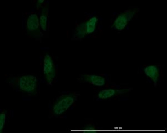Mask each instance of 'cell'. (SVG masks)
<instances>
[{
	"label": "cell",
	"mask_w": 167,
	"mask_h": 133,
	"mask_svg": "<svg viewBox=\"0 0 167 133\" xmlns=\"http://www.w3.org/2000/svg\"><path fill=\"white\" fill-rule=\"evenodd\" d=\"M36 78L32 76H26L21 77L20 80L19 86L22 90L31 92L34 90L36 86Z\"/></svg>",
	"instance_id": "6da1fadb"
},
{
	"label": "cell",
	"mask_w": 167,
	"mask_h": 133,
	"mask_svg": "<svg viewBox=\"0 0 167 133\" xmlns=\"http://www.w3.org/2000/svg\"><path fill=\"white\" fill-rule=\"evenodd\" d=\"M44 73L47 80L50 82L55 76V70L53 62L50 56L47 55L44 59Z\"/></svg>",
	"instance_id": "7a4b0ae2"
},
{
	"label": "cell",
	"mask_w": 167,
	"mask_h": 133,
	"mask_svg": "<svg viewBox=\"0 0 167 133\" xmlns=\"http://www.w3.org/2000/svg\"><path fill=\"white\" fill-rule=\"evenodd\" d=\"M73 101V98L71 97L63 98L55 105L54 108L55 112L57 114L62 113L71 104Z\"/></svg>",
	"instance_id": "3957f363"
},
{
	"label": "cell",
	"mask_w": 167,
	"mask_h": 133,
	"mask_svg": "<svg viewBox=\"0 0 167 133\" xmlns=\"http://www.w3.org/2000/svg\"><path fill=\"white\" fill-rule=\"evenodd\" d=\"M38 18L35 14L31 15L28 17L27 21V28L31 31H34L37 29L39 27Z\"/></svg>",
	"instance_id": "277c9868"
},
{
	"label": "cell",
	"mask_w": 167,
	"mask_h": 133,
	"mask_svg": "<svg viewBox=\"0 0 167 133\" xmlns=\"http://www.w3.org/2000/svg\"><path fill=\"white\" fill-rule=\"evenodd\" d=\"M113 90H109L102 91L100 92L99 97L102 98H106L111 96L113 94Z\"/></svg>",
	"instance_id": "5b68a950"
},
{
	"label": "cell",
	"mask_w": 167,
	"mask_h": 133,
	"mask_svg": "<svg viewBox=\"0 0 167 133\" xmlns=\"http://www.w3.org/2000/svg\"><path fill=\"white\" fill-rule=\"evenodd\" d=\"M42 14L40 17V23L41 27L44 31H45L47 20L46 13H42Z\"/></svg>",
	"instance_id": "8992f818"
}]
</instances>
